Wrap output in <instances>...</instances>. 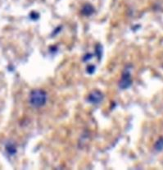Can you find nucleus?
<instances>
[{
  "instance_id": "obj_4",
  "label": "nucleus",
  "mask_w": 163,
  "mask_h": 170,
  "mask_svg": "<svg viewBox=\"0 0 163 170\" xmlns=\"http://www.w3.org/2000/svg\"><path fill=\"white\" fill-rule=\"evenodd\" d=\"M6 151L8 152V155H14L17 153V148L12 143H8V144L6 145Z\"/></svg>"
},
{
  "instance_id": "obj_3",
  "label": "nucleus",
  "mask_w": 163,
  "mask_h": 170,
  "mask_svg": "<svg viewBox=\"0 0 163 170\" xmlns=\"http://www.w3.org/2000/svg\"><path fill=\"white\" fill-rule=\"evenodd\" d=\"M102 99H103V96H102V94L100 92L99 90H94L89 95L88 100L91 104H99L100 102H102Z\"/></svg>"
},
{
  "instance_id": "obj_6",
  "label": "nucleus",
  "mask_w": 163,
  "mask_h": 170,
  "mask_svg": "<svg viewBox=\"0 0 163 170\" xmlns=\"http://www.w3.org/2000/svg\"><path fill=\"white\" fill-rule=\"evenodd\" d=\"M154 148L157 151H161L163 150V137L160 138L154 145Z\"/></svg>"
},
{
  "instance_id": "obj_2",
  "label": "nucleus",
  "mask_w": 163,
  "mask_h": 170,
  "mask_svg": "<svg viewBox=\"0 0 163 170\" xmlns=\"http://www.w3.org/2000/svg\"><path fill=\"white\" fill-rule=\"evenodd\" d=\"M131 84H132V80H131L130 72H128V71L125 72L122 74L121 79H120V83H119V86H120V89L125 90V89L130 87Z\"/></svg>"
},
{
  "instance_id": "obj_5",
  "label": "nucleus",
  "mask_w": 163,
  "mask_h": 170,
  "mask_svg": "<svg viewBox=\"0 0 163 170\" xmlns=\"http://www.w3.org/2000/svg\"><path fill=\"white\" fill-rule=\"evenodd\" d=\"M82 12L84 13V15L89 16L94 13V8H93L92 6L87 4V5H85L84 8H83V11H82Z\"/></svg>"
},
{
  "instance_id": "obj_7",
  "label": "nucleus",
  "mask_w": 163,
  "mask_h": 170,
  "mask_svg": "<svg viewBox=\"0 0 163 170\" xmlns=\"http://www.w3.org/2000/svg\"><path fill=\"white\" fill-rule=\"evenodd\" d=\"M87 71H88V72H89V73L92 74V73H93V72L95 71L94 66H89V67L87 68Z\"/></svg>"
},
{
  "instance_id": "obj_1",
  "label": "nucleus",
  "mask_w": 163,
  "mask_h": 170,
  "mask_svg": "<svg viewBox=\"0 0 163 170\" xmlns=\"http://www.w3.org/2000/svg\"><path fill=\"white\" fill-rule=\"evenodd\" d=\"M47 102V94L44 90L35 89L30 94V104L34 108H41Z\"/></svg>"
}]
</instances>
